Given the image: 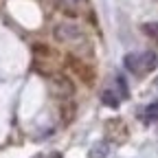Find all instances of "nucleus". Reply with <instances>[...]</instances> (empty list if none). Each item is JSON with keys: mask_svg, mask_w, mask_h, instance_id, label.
<instances>
[{"mask_svg": "<svg viewBox=\"0 0 158 158\" xmlns=\"http://www.w3.org/2000/svg\"><path fill=\"white\" fill-rule=\"evenodd\" d=\"M123 66L134 73V75H145L152 73L158 66V55L154 51H145V53H127L123 57Z\"/></svg>", "mask_w": 158, "mask_h": 158, "instance_id": "nucleus-2", "label": "nucleus"}, {"mask_svg": "<svg viewBox=\"0 0 158 158\" xmlns=\"http://www.w3.org/2000/svg\"><path fill=\"white\" fill-rule=\"evenodd\" d=\"M108 154H110V145H108L106 141L94 143V145L90 147V152H88L90 158H108Z\"/></svg>", "mask_w": 158, "mask_h": 158, "instance_id": "nucleus-5", "label": "nucleus"}, {"mask_svg": "<svg viewBox=\"0 0 158 158\" xmlns=\"http://www.w3.org/2000/svg\"><path fill=\"white\" fill-rule=\"evenodd\" d=\"M51 158H62V154H53V156H51Z\"/></svg>", "mask_w": 158, "mask_h": 158, "instance_id": "nucleus-10", "label": "nucleus"}, {"mask_svg": "<svg viewBox=\"0 0 158 158\" xmlns=\"http://www.w3.org/2000/svg\"><path fill=\"white\" fill-rule=\"evenodd\" d=\"M53 35H55L57 42H62V44H66L70 48L86 46V33H84V29L79 27L77 22H73V20H64V22L55 24Z\"/></svg>", "mask_w": 158, "mask_h": 158, "instance_id": "nucleus-1", "label": "nucleus"}, {"mask_svg": "<svg viewBox=\"0 0 158 158\" xmlns=\"http://www.w3.org/2000/svg\"><path fill=\"white\" fill-rule=\"evenodd\" d=\"M59 9H64L70 15H79L88 9V0H55Z\"/></svg>", "mask_w": 158, "mask_h": 158, "instance_id": "nucleus-3", "label": "nucleus"}, {"mask_svg": "<svg viewBox=\"0 0 158 158\" xmlns=\"http://www.w3.org/2000/svg\"><path fill=\"white\" fill-rule=\"evenodd\" d=\"M35 158H42V156H35Z\"/></svg>", "mask_w": 158, "mask_h": 158, "instance_id": "nucleus-12", "label": "nucleus"}, {"mask_svg": "<svg viewBox=\"0 0 158 158\" xmlns=\"http://www.w3.org/2000/svg\"><path fill=\"white\" fill-rule=\"evenodd\" d=\"M143 31H145L149 37L158 40V22H145V24H143Z\"/></svg>", "mask_w": 158, "mask_h": 158, "instance_id": "nucleus-8", "label": "nucleus"}, {"mask_svg": "<svg viewBox=\"0 0 158 158\" xmlns=\"http://www.w3.org/2000/svg\"><path fill=\"white\" fill-rule=\"evenodd\" d=\"M158 118V101L145 108V121H156Z\"/></svg>", "mask_w": 158, "mask_h": 158, "instance_id": "nucleus-7", "label": "nucleus"}, {"mask_svg": "<svg viewBox=\"0 0 158 158\" xmlns=\"http://www.w3.org/2000/svg\"><path fill=\"white\" fill-rule=\"evenodd\" d=\"M154 86H156V88H158V77H156V81H154Z\"/></svg>", "mask_w": 158, "mask_h": 158, "instance_id": "nucleus-11", "label": "nucleus"}, {"mask_svg": "<svg viewBox=\"0 0 158 158\" xmlns=\"http://www.w3.org/2000/svg\"><path fill=\"white\" fill-rule=\"evenodd\" d=\"M101 99H103V103H106V106H110V108H118V97L114 94V90H103Z\"/></svg>", "mask_w": 158, "mask_h": 158, "instance_id": "nucleus-6", "label": "nucleus"}, {"mask_svg": "<svg viewBox=\"0 0 158 158\" xmlns=\"http://www.w3.org/2000/svg\"><path fill=\"white\" fill-rule=\"evenodd\" d=\"M53 92L59 94V97H70V94H73V84L68 81L66 77L55 75V77H53Z\"/></svg>", "mask_w": 158, "mask_h": 158, "instance_id": "nucleus-4", "label": "nucleus"}, {"mask_svg": "<svg viewBox=\"0 0 158 158\" xmlns=\"http://www.w3.org/2000/svg\"><path fill=\"white\" fill-rule=\"evenodd\" d=\"M116 84H118V88H121V94H123V97L127 99V97H130V92H127V84H125V79H123L121 75L116 77Z\"/></svg>", "mask_w": 158, "mask_h": 158, "instance_id": "nucleus-9", "label": "nucleus"}]
</instances>
